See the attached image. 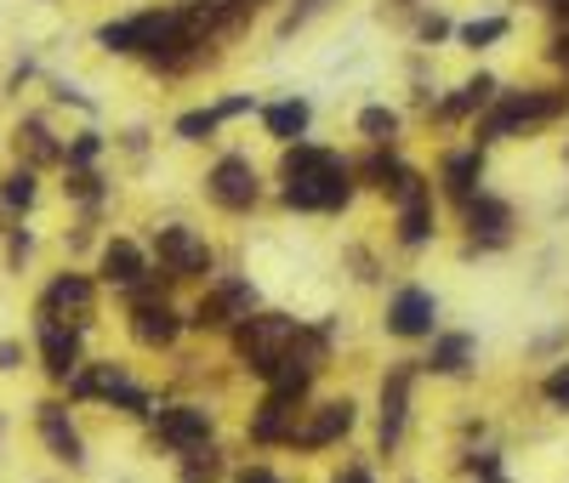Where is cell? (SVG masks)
I'll use <instances>...</instances> for the list:
<instances>
[{
  "label": "cell",
  "mask_w": 569,
  "mask_h": 483,
  "mask_svg": "<svg viewBox=\"0 0 569 483\" xmlns=\"http://www.w3.org/2000/svg\"><path fill=\"white\" fill-rule=\"evenodd\" d=\"M490 483H502V478H490Z\"/></svg>",
  "instance_id": "7bdbcfd3"
},
{
  "label": "cell",
  "mask_w": 569,
  "mask_h": 483,
  "mask_svg": "<svg viewBox=\"0 0 569 483\" xmlns=\"http://www.w3.org/2000/svg\"><path fill=\"white\" fill-rule=\"evenodd\" d=\"M35 432H40V444L52 449V461H63V467H86V438L74 432L69 404L40 398V404H35Z\"/></svg>",
  "instance_id": "5b68a950"
},
{
  "label": "cell",
  "mask_w": 569,
  "mask_h": 483,
  "mask_svg": "<svg viewBox=\"0 0 569 483\" xmlns=\"http://www.w3.org/2000/svg\"><path fill=\"white\" fill-rule=\"evenodd\" d=\"M217 467H222V461H217V449H206V444H200V449H188V455H183V483H211Z\"/></svg>",
  "instance_id": "4316f807"
},
{
  "label": "cell",
  "mask_w": 569,
  "mask_h": 483,
  "mask_svg": "<svg viewBox=\"0 0 569 483\" xmlns=\"http://www.w3.org/2000/svg\"><path fill=\"white\" fill-rule=\"evenodd\" d=\"M35 199H40V171H29V165L0 171V211L23 216V211H35Z\"/></svg>",
  "instance_id": "e0dca14e"
},
{
  "label": "cell",
  "mask_w": 569,
  "mask_h": 483,
  "mask_svg": "<svg viewBox=\"0 0 569 483\" xmlns=\"http://www.w3.org/2000/svg\"><path fill=\"white\" fill-rule=\"evenodd\" d=\"M91 301H97V285L86 273H52V285H46L40 301H35V324H74V330H86Z\"/></svg>",
  "instance_id": "3957f363"
},
{
  "label": "cell",
  "mask_w": 569,
  "mask_h": 483,
  "mask_svg": "<svg viewBox=\"0 0 569 483\" xmlns=\"http://www.w3.org/2000/svg\"><path fill=\"white\" fill-rule=\"evenodd\" d=\"M52 97H58V103H74V109H86V114L97 109V103H91V97H86V91H74L69 81H58V86H52Z\"/></svg>",
  "instance_id": "e575fe53"
},
{
  "label": "cell",
  "mask_w": 569,
  "mask_h": 483,
  "mask_svg": "<svg viewBox=\"0 0 569 483\" xmlns=\"http://www.w3.org/2000/svg\"><path fill=\"white\" fill-rule=\"evenodd\" d=\"M444 35H450V23H444V17H428L422 23V40H444Z\"/></svg>",
  "instance_id": "8d00e7d4"
},
{
  "label": "cell",
  "mask_w": 569,
  "mask_h": 483,
  "mask_svg": "<svg viewBox=\"0 0 569 483\" xmlns=\"http://www.w3.org/2000/svg\"><path fill=\"white\" fill-rule=\"evenodd\" d=\"M433 324H438V301L422 285H410V290L393 296V308H387V330H393V336H433Z\"/></svg>",
  "instance_id": "30bf717a"
},
{
  "label": "cell",
  "mask_w": 569,
  "mask_h": 483,
  "mask_svg": "<svg viewBox=\"0 0 569 483\" xmlns=\"http://www.w3.org/2000/svg\"><path fill=\"white\" fill-rule=\"evenodd\" d=\"M359 132L376 143V148H387L393 137H399V114H393V109H364L359 114Z\"/></svg>",
  "instance_id": "d4e9b609"
},
{
  "label": "cell",
  "mask_w": 569,
  "mask_h": 483,
  "mask_svg": "<svg viewBox=\"0 0 569 483\" xmlns=\"http://www.w3.org/2000/svg\"><path fill=\"white\" fill-rule=\"evenodd\" d=\"M217 125H222V120H217V109H194V114H183V120H177V137H183V143H206V137L217 132Z\"/></svg>",
  "instance_id": "83f0119b"
},
{
  "label": "cell",
  "mask_w": 569,
  "mask_h": 483,
  "mask_svg": "<svg viewBox=\"0 0 569 483\" xmlns=\"http://www.w3.org/2000/svg\"><path fill=\"white\" fill-rule=\"evenodd\" d=\"M154 432L171 444V449H200L206 438H211V410H200V404H177V410H160V421H154Z\"/></svg>",
  "instance_id": "8fae6325"
},
{
  "label": "cell",
  "mask_w": 569,
  "mask_h": 483,
  "mask_svg": "<svg viewBox=\"0 0 569 483\" xmlns=\"http://www.w3.org/2000/svg\"><path fill=\"white\" fill-rule=\"evenodd\" d=\"M547 404H553V410H569V364H558L547 375Z\"/></svg>",
  "instance_id": "d6a6232c"
},
{
  "label": "cell",
  "mask_w": 569,
  "mask_h": 483,
  "mask_svg": "<svg viewBox=\"0 0 569 483\" xmlns=\"http://www.w3.org/2000/svg\"><path fill=\"white\" fill-rule=\"evenodd\" d=\"M502 35H507V17H484V23H467V29H461L467 46H490V40H502Z\"/></svg>",
  "instance_id": "4dcf8cb0"
},
{
  "label": "cell",
  "mask_w": 569,
  "mask_h": 483,
  "mask_svg": "<svg viewBox=\"0 0 569 483\" xmlns=\"http://www.w3.org/2000/svg\"><path fill=\"white\" fill-rule=\"evenodd\" d=\"M154 250H160V262L171 268V278H188V273H211V250H206V239L194 234V227H183V222H171V227H154Z\"/></svg>",
  "instance_id": "8992f818"
},
{
  "label": "cell",
  "mask_w": 569,
  "mask_h": 483,
  "mask_svg": "<svg viewBox=\"0 0 569 483\" xmlns=\"http://www.w3.org/2000/svg\"><path fill=\"white\" fill-rule=\"evenodd\" d=\"M473 467H479L484 478H496V472H502V455H473Z\"/></svg>",
  "instance_id": "74e56055"
},
{
  "label": "cell",
  "mask_w": 569,
  "mask_h": 483,
  "mask_svg": "<svg viewBox=\"0 0 569 483\" xmlns=\"http://www.w3.org/2000/svg\"><path fill=\"white\" fill-rule=\"evenodd\" d=\"M564 109V97H547V91H507L490 120L479 125V143H502L512 125H535V120H553Z\"/></svg>",
  "instance_id": "277c9868"
},
{
  "label": "cell",
  "mask_w": 569,
  "mask_h": 483,
  "mask_svg": "<svg viewBox=\"0 0 569 483\" xmlns=\"http://www.w3.org/2000/svg\"><path fill=\"white\" fill-rule=\"evenodd\" d=\"M234 483H280V478H274V472H262V467H257V472H245V478H234Z\"/></svg>",
  "instance_id": "f35d334b"
},
{
  "label": "cell",
  "mask_w": 569,
  "mask_h": 483,
  "mask_svg": "<svg viewBox=\"0 0 569 483\" xmlns=\"http://www.w3.org/2000/svg\"><path fill=\"white\" fill-rule=\"evenodd\" d=\"M479 176H484V154H456V160H444V188H450V194L461 199V206L473 199Z\"/></svg>",
  "instance_id": "ffe728a7"
},
{
  "label": "cell",
  "mask_w": 569,
  "mask_h": 483,
  "mask_svg": "<svg viewBox=\"0 0 569 483\" xmlns=\"http://www.w3.org/2000/svg\"><path fill=\"white\" fill-rule=\"evenodd\" d=\"M336 483H370V472H364V467H348V472H342Z\"/></svg>",
  "instance_id": "60d3db41"
},
{
  "label": "cell",
  "mask_w": 569,
  "mask_h": 483,
  "mask_svg": "<svg viewBox=\"0 0 569 483\" xmlns=\"http://www.w3.org/2000/svg\"><path fill=\"white\" fill-rule=\"evenodd\" d=\"M399 160H393V154H370L364 160V176H370V183H376V188H393V183H399Z\"/></svg>",
  "instance_id": "f546056e"
},
{
  "label": "cell",
  "mask_w": 569,
  "mask_h": 483,
  "mask_svg": "<svg viewBox=\"0 0 569 483\" xmlns=\"http://www.w3.org/2000/svg\"><path fill=\"white\" fill-rule=\"evenodd\" d=\"M251 301H257V290L245 285V278H228L217 296H206L200 308H194V324L200 330H217V324H239V319H251Z\"/></svg>",
  "instance_id": "7c38bea8"
},
{
  "label": "cell",
  "mask_w": 569,
  "mask_h": 483,
  "mask_svg": "<svg viewBox=\"0 0 569 483\" xmlns=\"http://www.w3.org/2000/svg\"><path fill=\"white\" fill-rule=\"evenodd\" d=\"M234 114H251V97H228V103L217 109V120H234Z\"/></svg>",
  "instance_id": "d590c367"
},
{
  "label": "cell",
  "mask_w": 569,
  "mask_h": 483,
  "mask_svg": "<svg viewBox=\"0 0 569 483\" xmlns=\"http://www.w3.org/2000/svg\"><path fill=\"white\" fill-rule=\"evenodd\" d=\"M12 370H23V342H0V375H12Z\"/></svg>",
  "instance_id": "836d02e7"
},
{
  "label": "cell",
  "mask_w": 569,
  "mask_h": 483,
  "mask_svg": "<svg viewBox=\"0 0 569 483\" xmlns=\"http://www.w3.org/2000/svg\"><path fill=\"white\" fill-rule=\"evenodd\" d=\"M467 359H473V336H444V342L433 347L428 370H433V375H461Z\"/></svg>",
  "instance_id": "603a6c76"
},
{
  "label": "cell",
  "mask_w": 569,
  "mask_h": 483,
  "mask_svg": "<svg viewBox=\"0 0 569 483\" xmlns=\"http://www.w3.org/2000/svg\"><path fill=\"white\" fill-rule=\"evenodd\" d=\"M97 154H103V137H97V132H81L74 143H63V165L69 171H91Z\"/></svg>",
  "instance_id": "484cf974"
},
{
  "label": "cell",
  "mask_w": 569,
  "mask_h": 483,
  "mask_svg": "<svg viewBox=\"0 0 569 483\" xmlns=\"http://www.w3.org/2000/svg\"><path fill=\"white\" fill-rule=\"evenodd\" d=\"M410 364H399L387 381H382V444L393 449L399 444V432H405V404H410Z\"/></svg>",
  "instance_id": "2e32d148"
},
{
  "label": "cell",
  "mask_w": 569,
  "mask_h": 483,
  "mask_svg": "<svg viewBox=\"0 0 569 483\" xmlns=\"http://www.w3.org/2000/svg\"><path fill=\"white\" fill-rule=\"evenodd\" d=\"M354 194V165L336 160L331 148L296 143L285 154V206L296 211H342Z\"/></svg>",
  "instance_id": "6da1fadb"
},
{
  "label": "cell",
  "mask_w": 569,
  "mask_h": 483,
  "mask_svg": "<svg viewBox=\"0 0 569 483\" xmlns=\"http://www.w3.org/2000/svg\"><path fill=\"white\" fill-rule=\"evenodd\" d=\"M63 194H69V199H81V206H91V199H103V176H97V171H69Z\"/></svg>",
  "instance_id": "f1b7e54d"
},
{
  "label": "cell",
  "mask_w": 569,
  "mask_h": 483,
  "mask_svg": "<svg viewBox=\"0 0 569 483\" xmlns=\"http://www.w3.org/2000/svg\"><path fill=\"white\" fill-rule=\"evenodd\" d=\"M553 58H558V63L569 69V35H558V40H553Z\"/></svg>",
  "instance_id": "ab89813d"
},
{
  "label": "cell",
  "mask_w": 569,
  "mask_h": 483,
  "mask_svg": "<svg viewBox=\"0 0 569 483\" xmlns=\"http://www.w3.org/2000/svg\"><path fill=\"white\" fill-rule=\"evenodd\" d=\"M348 426H354V404H348V398H331V404H319L313 421H308L302 432H290V444H302V449H325V444H336Z\"/></svg>",
  "instance_id": "4fadbf2b"
},
{
  "label": "cell",
  "mask_w": 569,
  "mask_h": 483,
  "mask_svg": "<svg viewBox=\"0 0 569 483\" xmlns=\"http://www.w3.org/2000/svg\"><path fill=\"white\" fill-rule=\"evenodd\" d=\"M206 183H211V199L222 211H251L257 206V165L239 160V154L217 160V171L206 176Z\"/></svg>",
  "instance_id": "52a82bcc"
},
{
  "label": "cell",
  "mask_w": 569,
  "mask_h": 483,
  "mask_svg": "<svg viewBox=\"0 0 569 483\" xmlns=\"http://www.w3.org/2000/svg\"><path fill=\"white\" fill-rule=\"evenodd\" d=\"M290 398H268L262 410H257V421H251V438L257 444H280V438H290Z\"/></svg>",
  "instance_id": "44dd1931"
},
{
  "label": "cell",
  "mask_w": 569,
  "mask_h": 483,
  "mask_svg": "<svg viewBox=\"0 0 569 483\" xmlns=\"http://www.w3.org/2000/svg\"><path fill=\"white\" fill-rule=\"evenodd\" d=\"M177 330H183V319L171 313L165 301H137V308H132V336L143 347H171V342H177Z\"/></svg>",
  "instance_id": "9a60e30c"
},
{
  "label": "cell",
  "mask_w": 569,
  "mask_h": 483,
  "mask_svg": "<svg viewBox=\"0 0 569 483\" xmlns=\"http://www.w3.org/2000/svg\"><path fill=\"white\" fill-rule=\"evenodd\" d=\"M490 97H496V81H490V74H479V81H467L450 103L438 109V120H461V114H473V109H484Z\"/></svg>",
  "instance_id": "7402d4cb"
},
{
  "label": "cell",
  "mask_w": 569,
  "mask_h": 483,
  "mask_svg": "<svg viewBox=\"0 0 569 483\" xmlns=\"http://www.w3.org/2000/svg\"><path fill=\"white\" fill-rule=\"evenodd\" d=\"M308 120H313V109L302 103V97H290V103H274L262 114V125H268V137H280V143H296L308 132Z\"/></svg>",
  "instance_id": "d6986e66"
},
{
  "label": "cell",
  "mask_w": 569,
  "mask_h": 483,
  "mask_svg": "<svg viewBox=\"0 0 569 483\" xmlns=\"http://www.w3.org/2000/svg\"><path fill=\"white\" fill-rule=\"evenodd\" d=\"M296 319H285V313H262V319H239V330H234V347H239V359L251 364L257 375H274V364L285 359V347L296 342Z\"/></svg>",
  "instance_id": "7a4b0ae2"
},
{
  "label": "cell",
  "mask_w": 569,
  "mask_h": 483,
  "mask_svg": "<svg viewBox=\"0 0 569 483\" xmlns=\"http://www.w3.org/2000/svg\"><path fill=\"white\" fill-rule=\"evenodd\" d=\"M29 250H35V234H29V227H7V268H17L23 257H29Z\"/></svg>",
  "instance_id": "1f68e13d"
},
{
  "label": "cell",
  "mask_w": 569,
  "mask_h": 483,
  "mask_svg": "<svg viewBox=\"0 0 569 483\" xmlns=\"http://www.w3.org/2000/svg\"><path fill=\"white\" fill-rule=\"evenodd\" d=\"M558 12H564V17H569V0H558Z\"/></svg>",
  "instance_id": "b9f144b4"
},
{
  "label": "cell",
  "mask_w": 569,
  "mask_h": 483,
  "mask_svg": "<svg viewBox=\"0 0 569 483\" xmlns=\"http://www.w3.org/2000/svg\"><path fill=\"white\" fill-rule=\"evenodd\" d=\"M12 143H17V165H29V171L63 165V143H58V132L40 114H23L17 132H12Z\"/></svg>",
  "instance_id": "9c48e42d"
},
{
  "label": "cell",
  "mask_w": 569,
  "mask_h": 483,
  "mask_svg": "<svg viewBox=\"0 0 569 483\" xmlns=\"http://www.w3.org/2000/svg\"><path fill=\"white\" fill-rule=\"evenodd\" d=\"M507 222H512V211L502 206V199H490V194H473V199H467V227H473V239H479V234H484V239H502Z\"/></svg>",
  "instance_id": "ac0fdd59"
},
{
  "label": "cell",
  "mask_w": 569,
  "mask_h": 483,
  "mask_svg": "<svg viewBox=\"0 0 569 483\" xmlns=\"http://www.w3.org/2000/svg\"><path fill=\"white\" fill-rule=\"evenodd\" d=\"M35 342H40V370L52 375L58 387L86 364L81 359V330H74V324H35Z\"/></svg>",
  "instance_id": "ba28073f"
},
{
  "label": "cell",
  "mask_w": 569,
  "mask_h": 483,
  "mask_svg": "<svg viewBox=\"0 0 569 483\" xmlns=\"http://www.w3.org/2000/svg\"><path fill=\"white\" fill-rule=\"evenodd\" d=\"M97 273H103V285H114V290H137L143 278H148V262H143V250L132 239H109Z\"/></svg>",
  "instance_id": "5bb4252c"
},
{
  "label": "cell",
  "mask_w": 569,
  "mask_h": 483,
  "mask_svg": "<svg viewBox=\"0 0 569 483\" xmlns=\"http://www.w3.org/2000/svg\"><path fill=\"white\" fill-rule=\"evenodd\" d=\"M433 234V206H428V194L422 199H405V211H399V239L405 245H422Z\"/></svg>",
  "instance_id": "cb8c5ba5"
}]
</instances>
